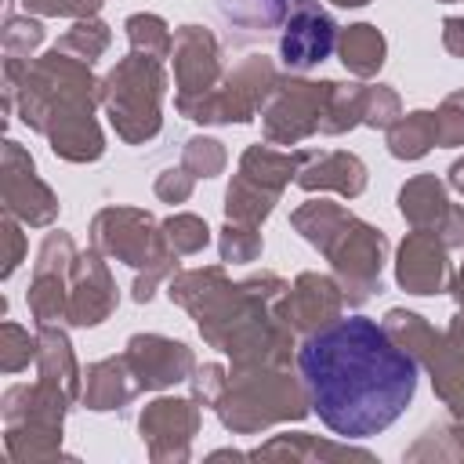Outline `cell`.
I'll return each instance as SVG.
<instances>
[{
	"label": "cell",
	"instance_id": "obj_2",
	"mask_svg": "<svg viewBox=\"0 0 464 464\" xmlns=\"http://www.w3.org/2000/svg\"><path fill=\"white\" fill-rule=\"evenodd\" d=\"M334 22L323 11H301L290 18L283 33V62L294 69H308L334 51Z\"/></svg>",
	"mask_w": 464,
	"mask_h": 464
},
{
	"label": "cell",
	"instance_id": "obj_1",
	"mask_svg": "<svg viewBox=\"0 0 464 464\" xmlns=\"http://www.w3.org/2000/svg\"><path fill=\"white\" fill-rule=\"evenodd\" d=\"M297 366L312 410L341 439L381 435L417 395V359L366 315H348L312 334Z\"/></svg>",
	"mask_w": 464,
	"mask_h": 464
}]
</instances>
